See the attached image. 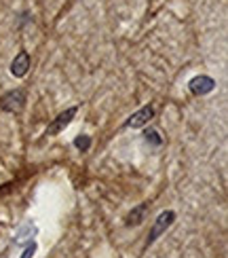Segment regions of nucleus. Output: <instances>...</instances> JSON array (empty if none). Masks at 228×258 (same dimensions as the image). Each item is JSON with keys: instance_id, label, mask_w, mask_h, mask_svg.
I'll use <instances>...</instances> for the list:
<instances>
[{"instance_id": "423d86ee", "label": "nucleus", "mask_w": 228, "mask_h": 258, "mask_svg": "<svg viewBox=\"0 0 228 258\" xmlns=\"http://www.w3.org/2000/svg\"><path fill=\"white\" fill-rule=\"evenodd\" d=\"M30 70V53L28 51H19L15 59L11 61V74L17 79H24Z\"/></svg>"}, {"instance_id": "0eeeda50", "label": "nucleus", "mask_w": 228, "mask_h": 258, "mask_svg": "<svg viewBox=\"0 0 228 258\" xmlns=\"http://www.w3.org/2000/svg\"><path fill=\"white\" fill-rule=\"evenodd\" d=\"M36 233H38V227L32 220H28V222H24L21 227L17 229V233H15V243L17 245H24V243H30V241H34V237H36Z\"/></svg>"}, {"instance_id": "1a4fd4ad", "label": "nucleus", "mask_w": 228, "mask_h": 258, "mask_svg": "<svg viewBox=\"0 0 228 258\" xmlns=\"http://www.w3.org/2000/svg\"><path fill=\"white\" fill-rule=\"evenodd\" d=\"M74 146L79 148V150H89V146H91V138L89 136H76V140H74Z\"/></svg>"}, {"instance_id": "7ed1b4c3", "label": "nucleus", "mask_w": 228, "mask_h": 258, "mask_svg": "<svg viewBox=\"0 0 228 258\" xmlns=\"http://www.w3.org/2000/svg\"><path fill=\"white\" fill-rule=\"evenodd\" d=\"M76 116V108L72 106V108H68V110H63L55 121H53L49 127H47V132H45V136H57V134H61L63 129H66L70 123H72V119Z\"/></svg>"}, {"instance_id": "39448f33", "label": "nucleus", "mask_w": 228, "mask_h": 258, "mask_svg": "<svg viewBox=\"0 0 228 258\" xmlns=\"http://www.w3.org/2000/svg\"><path fill=\"white\" fill-rule=\"evenodd\" d=\"M152 116H155V108H152V106H144V108H139L137 112H133L131 116H129L125 125L131 127V129H139V127L148 125Z\"/></svg>"}, {"instance_id": "9d476101", "label": "nucleus", "mask_w": 228, "mask_h": 258, "mask_svg": "<svg viewBox=\"0 0 228 258\" xmlns=\"http://www.w3.org/2000/svg\"><path fill=\"white\" fill-rule=\"evenodd\" d=\"M144 136H146V142H152V144H161L163 142V140L159 138V132H155V129H148Z\"/></svg>"}, {"instance_id": "9b49d317", "label": "nucleus", "mask_w": 228, "mask_h": 258, "mask_svg": "<svg viewBox=\"0 0 228 258\" xmlns=\"http://www.w3.org/2000/svg\"><path fill=\"white\" fill-rule=\"evenodd\" d=\"M34 254H36V241H30V243L26 245L24 254H21V258H34Z\"/></svg>"}, {"instance_id": "6e6552de", "label": "nucleus", "mask_w": 228, "mask_h": 258, "mask_svg": "<svg viewBox=\"0 0 228 258\" xmlns=\"http://www.w3.org/2000/svg\"><path fill=\"white\" fill-rule=\"evenodd\" d=\"M144 214H146V203H142V206H137L131 214L127 216V224H139L144 218Z\"/></svg>"}, {"instance_id": "20e7f679", "label": "nucleus", "mask_w": 228, "mask_h": 258, "mask_svg": "<svg viewBox=\"0 0 228 258\" xmlns=\"http://www.w3.org/2000/svg\"><path fill=\"white\" fill-rule=\"evenodd\" d=\"M188 87L194 95H207L215 89V81L211 77H205V74H201V77H194L190 83H188Z\"/></svg>"}, {"instance_id": "f257e3e1", "label": "nucleus", "mask_w": 228, "mask_h": 258, "mask_svg": "<svg viewBox=\"0 0 228 258\" xmlns=\"http://www.w3.org/2000/svg\"><path fill=\"white\" fill-rule=\"evenodd\" d=\"M173 220H176V212H171V210H165V212H161L159 216H157V220H155V224H152V229H150V233H148V239H146V245H152L155 243L163 233H165L171 224H173Z\"/></svg>"}, {"instance_id": "f03ea898", "label": "nucleus", "mask_w": 228, "mask_h": 258, "mask_svg": "<svg viewBox=\"0 0 228 258\" xmlns=\"http://www.w3.org/2000/svg\"><path fill=\"white\" fill-rule=\"evenodd\" d=\"M0 106H3V110H7V112H19L26 106V93L21 89L9 91L5 98L0 100Z\"/></svg>"}]
</instances>
